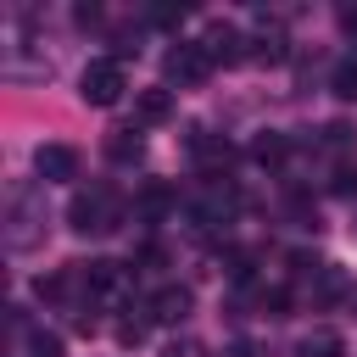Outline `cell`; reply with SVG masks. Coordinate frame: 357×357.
Masks as SVG:
<instances>
[{
  "instance_id": "6da1fadb",
  "label": "cell",
  "mask_w": 357,
  "mask_h": 357,
  "mask_svg": "<svg viewBox=\"0 0 357 357\" xmlns=\"http://www.w3.org/2000/svg\"><path fill=\"white\" fill-rule=\"evenodd\" d=\"M45 229H50L45 184H39V178L11 184V195H6V251H11V257H28L33 245H45Z\"/></svg>"
},
{
  "instance_id": "7a4b0ae2",
  "label": "cell",
  "mask_w": 357,
  "mask_h": 357,
  "mask_svg": "<svg viewBox=\"0 0 357 357\" xmlns=\"http://www.w3.org/2000/svg\"><path fill=\"white\" fill-rule=\"evenodd\" d=\"M67 223H73V234H112V229L123 223V201H117V190H106V184L78 190V195L67 201Z\"/></svg>"
},
{
  "instance_id": "3957f363",
  "label": "cell",
  "mask_w": 357,
  "mask_h": 357,
  "mask_svg": "<svg viewBox=\"0 0 357 357\" xmlns=\"http://www.w3.org/2000/svg\"><path fill=\"white\" fill-rule=\"evenodd\" d=\"M212 67H218V61H212V50H206L201 39H178V45L162 56V78L178 84V89H201V84L212 78Z\"/></svg>"
},
{
  "instance_id": "277c9868",
  "label": "cell",
  "mask_w": 357,
  "mask_h": 357,
  "mask_svg": "<svg viewBox=\"0 0 357 357\" xmlns=\"http://www.w3.org/2000/svg\"><path fill=\"white\" fill-rule=\"evenodd\" d=\"M123 89H128V73H123L117 56H100V61H89V67L78 73V100H84V106H117Z\"/></svg>"
},
{
  "instance_id": "5b68a950",
  "label": "cell",
  "mask_w": 357,
  "mask_h": 357,
  "mask_svg": "<svg viewBox=\"0 0 357 357\" xmlns=\"http://www.w3.org/2000/svg\"><path fill=\"white\" fill-rule=\"evenodd\" d=\"M229 212H234V190H229L223 178H212V184L195 195L190 223H195V229H218V223H229Z\"/></svg>"
},
{
  "instance_id": "8992f818",
  "label": "cell",
  "mask_w": 357,
  "mask_h": 357,
  "mask_svg": "<svg viewBox=\"0 0 357 357\" xmlns=\"http://www.w3.org/2000/svg\"><path fill=\"white\" fill-rule=\"evenodd\" d=\"M84 284H89V301H117L128 290V268L112 257H95V262H84Z\"/></svg>"
},
{
  "instance_id": "52a82bcc",
  "label": "cell",
  "mask_w": 357,
  "mask_h": 357,
  "mask_svg": "<svg viewBox=\"0 0 357 357\" xmlns=\"http://www.w3.org/2000/svg\"><path fill=\"white\" fill-rule=\"evenodd\" d=\"M201 45H206V50H212V61H223V67H234V61H245V56H251V33H240L234 22H212Z\"/></svg>"
},
{
  "instance_id": "ba28073f",
  "label": "cell",
  "mask_w": 357,
  "mask_h": 357,
  "mask_svg": "<svg viewBox=\"0 0 357 357\" xmlns=\"http://www.w3.org/2000/svg\"><path fill=\"white\" fill-rule=\"evenodd\" d=\"M33 173H39V184H67V178H78V151L73 145H39Z\"/></svg>"
},
{
  "instance_id": "9c48e42d",
  "label": "cell",
  "mask_w": 357,
  "mask_h": 357,
  "mask_svg": "<svg viewBox=\"0 0 357 357\" xmlns=\"http://www.w3.org/2000/svg\"><path fill=\"white\" fill-rule=\"evenodd\" d=\"M11 329H17V340H22V357H67V351H61V335H56V329H33V324L22 318V307H11Z\"/></svg>"
},
{
  "instance_id": "30bf717a",
  "label": "cell",
  "mask_w": 357,
  "mask_h": 357,
  "mask_svg": "<svg viewBox=\"0 0 357 357\" xmlns=\"http://www.w3.org/2000/svg\"><path fill=\"white\" fill-rule=\"evenodd\" d=\"M190 156H195V167H206L212 178H223V167L234 162V151H229V139H212V134H190Z\"/></svg>"
},
{
  "instance_id": "8fae6325",
  "label": "cell",
  "mask_w": 357,
  "mask_h": 357,
  "mask_svg": "<svg viewBox=\"0 0 357 357\" xmlns=\"http://www.w3.org/2000/svg\"><path fill=\"white\" fill-rule=\"evenodd\" d=\"M190 301H195V296H190L184 284H162L145 307H151V318H156V324H184V318H190Z\"/></svg>"
},
{
  "instance_id": "7c38bea8",
  "label": "cell",
  "mask_w": 357,
  "mask_h": 357,
  "mask_svg": "<svg viewBox=\"0 0 357 357\" xmlns=\"http://www.w3.org/2000/svg\"><path fill=\"white\" fill-rule=\"evenodd\" d=\"M290 56V39H284V28L279 22H257V33H251V61H268V67H279Z\"/></svg>"
},
{
  "instance_id": "4fadbf2b",
  "label": "cell",
  "mask_w": 357,
  "mask_h": 357,
  "mask_svg": "<svg viewBox=\"0 0 357 357\" xmlns=\"http://www.w3.org/2000/svg\"><path fill=\"white\" fill-rule=\"evenodd\" d=\"M106 156H112L117 167H134V162L145 156V134L128 128V123H123V128H106Z\"/></svg>"
},
{
  "instance_id": "5bb4252c",
  "label": "cell",
  "mask_w": 357,
  "mask_h": 357,
  "mask_svg": "<svg viewBox=\"0 0 357 357\" xmlns=\"http://www.w3.org/2000/svg\"><path fill=\"white\" fill-rule=\"evenodd\" d=\"M134 117H139V123H167V117H173V89H167V84L139 89V95H134Z\"/></svg>"
},
{
  "instance_id": "9a60e30c",
  "label": "cell",
  "mask_w": 357,
  "mask_h": 357,
  "mask_svg": "<svg viewBox=\"0 0 357 357\" xmlns=\"http://www.w3.org/2000/svg\"><path fill=\"white\" fill-rule=\"evenodd\" d=\"M296 357H346V340L335 329H307L296 340Z\"/></svg>"
},
{
  "instance_id": "2e32d148",
  "label": "cell",
  "mask_w": 357,
  "mask_h": 357,
  "mask_svg": "<svg viewBox=\"0 0 357 357\" xmlns=\"http://www.w3.org/2000/svg\"><path fill=\"white\" fill-rule=\"evenodd\" d=\"M173 201H178V195H173V184L151 178V184H145V195H139V212H145V218H162V212H167Z\"/></svg>"
},
{
  "instance_id": "e0dca14e",
  "label": "cell",
  "mask_w": 357,
  "mask_h": 357,
  "mask_svg": "<svg viewBox=\"0 0 357 357\" xmlns=\"http://www.w3.org/2000/svg\"><path fill=\"white\" fill-rule=\"evenodd\" d=\"M284 151H290V139H284V134H273V128H268V134H257V145H251V156H257L262 167L284 162Z\"/></svg>"
},
{
  "instance_id": "ac0fdd59",
  "label": "cell",
  "mask_w": 357,
  "mask_h": 357,
  "mask_svg": "<svg viewBox=\"0 0 357 357\" xmlns=\"http://www.w3.org/2000/svg\"><path fill=\"white\" fill-rule=\"evenodd\" d=\"M329 89H335L340 100H357V56H346V61L329 73Z\"/></svg>"
},
{
  "instance_id": "d6986e66",
  "label": "cell",
  "mask_w": 357,
  "mask_h": 357,
  "mask_svg": "<svg viewBox=\"0 0 357 357\" xmlns=\"http://www.w3.org/2000/svg\"><path fill=\"white\" fill-rule=\"evenodd\" d=\"M335 195H357V162H340L335 167Z\"/></svg>"
},
{
  "instance_id": "ffe728a7",
  "label": "cell",
  "mask_w": 357,
  "mask_h": 357,
  "mask_svg": "<svg viewBox=\"0 0 357 357\" xmlns=\"http://www.w3.org/2000/svg\"><path fill=\"white\" fill-rule=\"evenodd\" d=\"M162 357H201V346H195V340H184V346H178V340H173V346H167V351H162Z\"/></svg>"
},
{
  "instance_id": "44dd1931",
  "label": "cell",
  "mask_w": 357,
  "mask_h": 357,
  "mask_svg": "<svg viewBox=\"0 0 357 357\" xmlns=\"http://www.w3.org/2000/svg\"><path fill=\"white\" fill-rule=\"evenodd\" d=\"M223 357H251V346H229V351H223Z\"/></svg>"
}]
</instances>
